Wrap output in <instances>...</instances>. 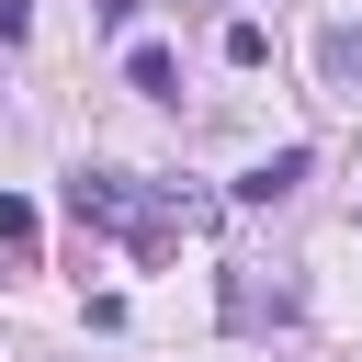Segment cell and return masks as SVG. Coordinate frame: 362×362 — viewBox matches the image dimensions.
Masks as SVG:
<instances>
[{
	"label": "cell",
	"mask_w": 362,
	"mask_h": 362,
	"mask_svg": "<svg viewBox=\"0 0 362 362\" xmlns=\"http://www.w3.org/2000/svg\"><path fill=\"white\" fill-rule=\"evenodd\" d=\"M68 215H79V226H136V192H124L113 170H68Z\"/></svg>",
	"instance_id": "1"
},
{
	"label": "cell",
	"mask_w": 362,
	"mask_h": 362,
	"mask_svg": "<svg viewBox=\"0 0 362 362\" xmlns=\"http://www.w3.org/2000/svg\"><path fill=\"white\" fill-rule=\"evenodd\" d=\"M317 79H328L339 102H362V23H328V34H317Z\"/></svg>",
	"instance_id": "2"
},
{
	"label": "cell",
	"mask_w": 362,
	"mask_h": 362,
	"mask_svg": "<svg viewBox=\"0 0 362 362\" xmlns=\"http://www.w3.org/2000/svg\"><path fill=\"white\" fill-rule=\"evenodd\" d=\"M124 79H136L147 102H181V57H170V45H124Z\"/></svg>",
	"instance_id": "3"
},
{
	"label": "cell",
	"mask_w": 362,
	"mask_h": 362,
	"mask_svg": "<svg viewBox=\"0 0 362 362\" xmlns=\"http://www.w3.org/2000/svg\"><path fill=\"white\" fill-rule=\"evenodd\" d=\"M294 181H305V147H272V158H260V170L238 181V204H283Z\"/></svg>",
	"instance_id": "4"
},
{
	"label": "cell",
	"mask_w": 362,
	"mask_h": 362,
	"mask_svg": "<svg viewBox=\"0 0 362 362\" xmlns=\"http://www.w3.org/2000/svg\"><path fill=\"white\" fill-rule=\"evenodd\" d=\"M0 249H34V204L23 192H0Z\"/></svg>",
	"instance_id": "5"
},
{
	"label": "cell",
	"mask_w": 362,
	"mask_h": 362,
	"mask_svg": "<svg viewBox=\"0 0 362 362\" xmlns=\"http://www.w3.org/2000/svg\"><path fill=\"white\" fill-rule=\"evenodd\" d=\"M34 34V0H0V45H23Z\"/></svg>",
	"instance_id": "6"
},
{
	"label": "cell",
	"mask_w": 362,
	"mask_h": 362,
	"mask_svg": "<svg viewBox=\"0 0 362 362\" xmlns=\"http://www.w3.org/2000/svg\"><path fill=\"white\" fill-rule=\"evenodd\" d=\"M90 23H102V34H124V23H136V0H90Z\"/></svg>",
	"instance_id": "7"
}]
</instances>
